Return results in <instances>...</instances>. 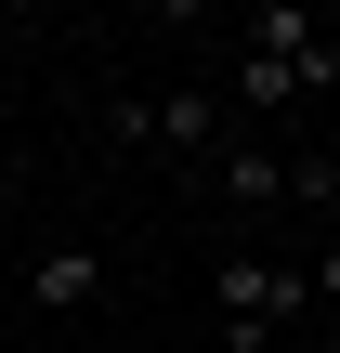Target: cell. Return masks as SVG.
Segmentation results:
<instances>
[{
    "label": "cell",
    "instance_id": "1",
    "mask_svg": "<svg viewBox=\"0 0 340 353\" xmlns=\"http://www.w3.org/2000/svg\"><path fill=\"white\" fill-rule=\"evenodd\" d=\"M340 79V39L314 26V13H249V52H236V105H301V92H328Z\"/></svg>",
    "mask_w": 340,
    "mask_h": 353
},
{
    "label": "cell",
    "instance_id": "2",
    "mask_svg": "<svg viewBox=\"0 0 340 353\" xmlns=\"http://www.w3.org/2000/svg\"><path fill=\"white\" fill-rule=\"evenodd\" d=\"M210 288H223V353H275V327L314 301V275H288V262H262V249H236Z\"/></svg>",
    "mask_w": 340,
    "mask_h": 353
},
{
    "label": "cell",
    "instance_id": "3",
    "mask_svg": "<svg viewBox=\"0 0 340 353\" xmlns=\"http://www.w3.org/2000/svg\"><path fill=\"white\" fill-rule=\"evenodd\" d=\"M118 131L183 157V144H210V131H223V92H157V105H118Z\"/></svg>",
    "mask_w": 340,
    "mask_h": 353
},
{
    "label": "cell",
    "instance_id": "4",
    "mask_svg": "<svg viewBox=\"0 0 340 353\" xmlns=\"http://www.w3.org/2000/svg\"><path fill=\"white\" fill-rule=\"evenodd\" d=\"M26 301H39V314H79V301H105V262H92V249H39V262H26Z\"/></svg>",
    "mask_w": 340,
    "mask_h": 353
},
{
    "label": "cell",
    "instance_id": "5",
    "mask_svg": "<svg viewBox=\"0 0 340 353\" xmlns=\"http://www.w3.org/2000/svg\"><path fill=\"white\" fill-rule=\"evenodd\" d=\"M223 196H236V210H275V196H288V157H275V144H223Z\"/></svg>",
    "mask_w": 340,
    "mask_h": 353
},
{
    "label": "cell",
    "instance_id": "6",
    "mask_svg": "<svg viewBox=\"0 0 340 353\" xmlns=\"http://www.w3.org/2000/svg\"><path fill=\"white\" fill-rule=\"evenodd\" d=\"M314 288H328V301H340V249H328V262H314Z\"/></svg>",
    "mask_w": 340,
    "mask_h": 353
}]
</instances>
